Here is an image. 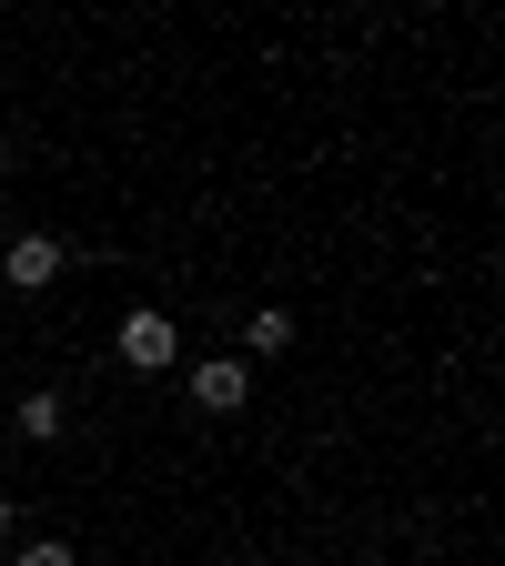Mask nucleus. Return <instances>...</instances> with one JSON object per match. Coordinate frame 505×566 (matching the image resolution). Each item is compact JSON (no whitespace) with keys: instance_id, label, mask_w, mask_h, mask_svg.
<instances>
[{"instance_id":"f257e3e1","label":"nucleus","mask_w":505,"mask_h":566,"mask_svg":"<svg viewBox=\"0 0 505 566\" xmlns=\"http://www.w3.org/2000/svg\"><path fill=\"white\" fill-rule=\"evenodd\" d=\"M172 354H182V324H172L162 304H131V314H122V365H131V375H172Z\"/></svg>"},{"instance_id":"f03ea898","label":"nucleus","mask_w":505,"mask_h":566,"mask_svg":"<svg viewBox=\"0 0 505 566\" xmlns=\"http://www.w3.org/2000/svg\"><path fill=\"white\" fill-rule=\"evenodd\" d=\"M61 263H71V243H51V233H21L11 253H0V283H11V294H41V283H61Z\"/></svg>"},{"instance_id":"7ed1b4c3","label":"nucleus","mask_w":505,"mask_h":566,"mask_svg":"<svg viewBox=\"0 0 505 566\" xmlns=\"http://www.w3.org/2000/svg\"><path fill=\"white\" fill-rule=\"evenodd\" d=\"M192 405L202 415H243L253 405V375L233 365V354H202V365H192Z\"/></svg>"},{"instance_id":"20e7f679","label":"nucleus","mask_w":505,"mask_h":566,"mask_svg":"<svg viewBox=\"0 0 505 566\" xmlns=\"http://www.w3.org/2000/svg\"><path fill=\"white\" fill-rule=\"evenodd\" d=\"M11 424H21V436H31V446H51V436H61V424H71V405H61L51 385H31V395L11 405Z\"/></svg>"},{"instance_id":"39448f33","label":"nucleus","mask_w":505,"mask_h":566,"mask_svg":"<svg viewBox=\"0 0 505 566\" xmlns=\"http://www.w3.org/2000/svg\"><path fill=\"white\" fill-rule=\"evenodd\" d=\"M283 344H294V314H283V304H253L243 314V354H283Z\"/></svg>"},{"instance_id":"423d86ee","label":"nucleus","mask_w":505,"mask_h":566,"mask_svg":"<svg viewBox=\"0 0 505 566\" xmlns=\"http://www.w3.org/2000/svg\"><path fill=\"white\" fill-rule=\"evenodd\" d=\"M11 566H82V556H71V546H61V536H31V546H21V556H11Z\"/></svg>"},{"instance_id":"0eeeda50","label":"nucleus","mask_w":505,"mask_h":566,"mask_svg":"<svg viewBox=\"0 0 505 566\" xmlns=\"http://www.w3.org/2000/svg\"><path fill=\"white\" fill-rule=\"evenodd\" d=\"M11 526H21V506H11V495H0V536H11Z\"/></svg>"},{"instance_id":"6e6552de","label":"nucleus","mask_w":505,"mask_h":566,"mask_svg":"<svg viewBox=\"0 0 505 566\" xmlns=\"http://www.w3.org/2000/svg\"><path fill=\"white\" fill-rule=\"evenodd\" d=\"M0 153H11V142H0Z\"/></svg>"}]
</instances>
